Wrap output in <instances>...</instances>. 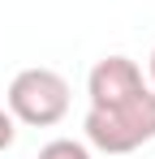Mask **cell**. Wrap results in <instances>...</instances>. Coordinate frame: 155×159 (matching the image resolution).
Returning a JSON list of instances; mask_svg holds the SVG:
<instances>
[{
    "label": "cell",
    "mask_w": 155,
    "mask_h": 159,
    "mask_svg": "<svg viewBox=\"0 0 155 159\" xmlns=\"http://www.w3.org/2000/svg\"><path fill=\"white\" fill-rule=\"evenodd\" d=\"M82 129H86V142L95 151H103V155H129V151L147 146L155 138V90L142 86L125 103L91 107Z\"/></svg>",
    "instance_id": "cell-1"
},
{
    "label": "cell",
    "mask_w": 155,
    "mask_h": 159,
    "mask_svg": "<svg viewBox=\"0 0 155 159\" xmlns=\"http://www.w3.org/2000/svg\"><path fill=\"white\" fill-rule=\"evenodd\" d=\"M4 103L13 112V120L22 125H35V129H48V125H60L65 112H69V82L60 78L56 69H22L17 78L9 82L4 90Z\"/></svg>",
    "instance_id": "cell-2"
},
{
    "label": "cell",
    "mask_w": 155,
    "mask_h": 159,
    "mask_svg": "<svg viewBox=\"0 0 155 159\" xmlns=\"http://www.w3.org/2000/svg\"><path fill=\"white\" fill-rule=\"evenodd\" d=\"M142 86L147 82H142L138 60H129V56H103V60H95V69L86 78V95H91V107H112V103L134 99Z\"/></svg>",
    "instance_id": "cell-3"
},
{
    "label": "cell",
    "mask_w": 155,
    "mask_h": 159,
    "mask_svg": "<svg viewBox=\"0 0 155 159\" xmlns=\"http://www.w3.org/2000/svg\"><path fill=\"white\" fill-rule=\"evenodd\" d=\"M39 159H91V146H82L73 138H56L39 151Z\"/></svg>",
    "instance_id": "cell-4"
},
{
    "label": "cell",
    "mask_w": 155,
    "mask_h": 159,
    "mask_svg": "<svg viewBox=\"0 0 155 159\" xmlns=\"http://www.w3.org/2000/svg\"><path fill=\"white\" fill-rule=\"evenodd\" d=\"M13 138H17V120H13V112H9V107H0V151H9V146H13Z\"/></svg>",
    "instance_id": "cell-5"
},
{
    "label": "cell",
    "mask_w": 155,
    "mask_h": 159,
    "mask_svg": "<svg viewBox=\"0 0 155 159\" xmlns=\"http://www.w3.org/2000/svg\"><path fill=\"white\" fill-rule=\"evenodd\" d=\"M147 69H151V90H155V48H151V65Z\"/></svg>",
    "instance_id": "cell-6"
}]
</instances>
